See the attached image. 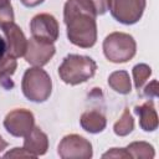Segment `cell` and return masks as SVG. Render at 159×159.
I'll return each instance as SVG.
<instances>
[{"instance_id":"1","label":"cell","mask_w":159,"mask_h":159,"mask_svg":"<svg viewBox=\"0 0 159 159\" xmlns=\"http://www.w3.org/2000/svg\"><path fill=\"white\" fill-rule=\"evenodd\" d=\"M96 10L88 0H67L63 7V21L71 43L89 48L97 41Z\"/></svg>"},{"instance_id":"2","label":"cell","mask_w":159,"mask_h":159,"mask_svg":"<svg viewBox=\"0 0 159 159\" xmlns=\"http://www.w3.org/2000/svg\"><path fill=\"white\" fill-rule=\"evenodd\" d=\"M96 70L97 65L91 57L71 53L66 56L60 65L58 76L65 83L76 86L92 78Z\"/></svg>"},{"instance_id":"3","label":"cell","mask_w":159,"mask_h":159,"mask_svg":"<svg viewBox=\"0 0 159 159\" xmlns=\"http://www.w3.org/2000/svg\"><path fill=\"white\" fill-rule=\"evenodd\" d=\"M21 89L29 101L36 103L45 102L48 99L52 92L51 77L41 67L29 68L22 76Z\"/></svg>"},{"instance_id":"4","label":"cell","mask_w":159,"mask_h":159,"mask_svg":"<svg viewBox=\"0 0 159 159\" xmlns=\"http://www.w3.org/2000/svg\"><path fill=\"white\" fill-rule=\"evenodd\" d=\"M137 52V43L132 35L124 32H112L103 41V53L113 63L130 61Z\"/></svg>"},{"instance_id":"5","label":"cell","mask_w":159,"mask_h":159,"mask_svg":"<svg viewBox=\"0 0 159 159\" xmlns=\"http://www.w3.org/2000/svg\"><path fill=\"white\" fill-rule=\"evenodd\" d=\"M145 5L147 0H112L109 10L118 22L133 25L142 19Z\"/></svg>"},{"instance_id":"6","label":"cell","mask_w":159,"mask_h":159,"mask_svg":"<svg viewBox=\"0 0 159 159\" xmlns=\"http://www.w3.org/2000/svg\"><path fill=\"white\" fill-rule=\"evenodd\" d=\"M58 155L62 159H89L93 155L92 144L78 134H68L58 144Z\"/></svg>"},{"instance_id":"7","label":"cell","mask_w":159,"mask_h":159,"mask_svg":"<svg viewBox=\"0 0 159 159\" xmlns=\"http://www.w3.org/2000/svg\"><path fill=\"white\" fill-rule=\"evenodd\" d=\"M4 127L14 137H25L35 127L32 112L20 108L9 112L4 119Z\"/></svg>"},{"instance_id":"8","label":"cell","mask_w":159,"mask_h":159,"mask_svg":"<svg viewBox=\"0 0 159 159\" xmlns=\"http://www.w3.org/2000/svg\"><path fill=\"white\" fill-rule=\"evenodd\" d=\"M30 30L32 37L43 40L47 42H55L60 35L58 22L55 16L50 14H37L30 22Z\"/></svg>"},{"instance_id":"9","label":"cell","mask_w":159,"mask_h":159,"mask_svg":"<svg viewBox=\"0 0 159 159\" xmlns=\"http://www.w3.org/2000/svg\"><path fill=\"white\" fill-rule=\"evenodd\" d=\"M55 52H56V48L52 42L31 37L27 41V47L24 56L27 63L36 67H41L48 63V61L53 57Z\"/></svg>"},{"instance_id":"10","label":"cell","mask_w":159,"mask_h":159,"mask_svg":"<svg viewBox=\"0 0 159 159\" xmlns=\"http://www.w3.org/2000/svg\"><path fill=\"white\" fill-rule=\"evenodd\" d=\"M2 30L5 34L9 53L15 58L24 56L26 47H27V40H26L22 30L20 29V26L16 25L15 22H11V24L5 25L2 27Z\"/></svg>"},{"instance_id":"11","label":"cell","mask_w":159,"mask_h":159,"mask_svg":"<svg viewBox=\"0 0 159 159\" xmlns=\"http://www.w3.org/2000/svg\"><path fill=\"white\" fill-rule=\"evenodd\" d=\"M24 149L35 158L46 154L48 149V138L39 127H34L29 134L24 137Z\"/></svg>"},{"instance_id":"12","label":"cell","mask_w":159,"mask_h":159,"mask_svg":"<svg viewBox=\"0 0 159 159\" xmlns=\"http://www.w3.org/2000/svg\"><path fill=\"white\" fill-rule=\"evenodd\" d=\"M16 67H17L16 58L9 53L6 40H4L0 36V82L5 88L11 87L7 82L10 81V77L15 73Z\"/></svg>"},{"instance_id":"13","label":"cell","mask_w":159,"mask_h":159,"mask_svg":"<svg viewBox=\"0 0 159 159\" xmlns=\"http://www.w3.org/2000/svg\"><path fill=\"white\" fill-rule=\"evenodd\" d=\"M134 112L139 116V125L143 130L153 132L158 128V114L152 99L140 106H135Z\"/></svg>"},{"instance_id":"14","label":"cell","mask_w":159,"mask_h":159,"mask_svg":"<svg viewBox=\"0 0 159 159\" xmlns=\"http://www.w3.org/2000/svg\"><path fill=\"white\" fill-rule=\"evenodd\" d=\"M80 123H81V127L86 132L92 133V134H96V133L102 132L106 128L107 119H106V117H104L103 113H101L99 111L92 109V111L84 112L81 116Z\"/></svg>"},{"instance_id":"15","label":"cell","mask_w":159,"mask_h":159,"mask_svg":"<svg viewBox=\"0 0 159 159\" xmlns=\"http://www.w3.org/2000/svg\"><path fill=\"white\" fill-rule=\"evenodd\" d=\"M108 84L112 89L120 94H128L132 91L130 78L127 71H114L108 77Z\"/></svg>"},{"instance_id":"16","label":"cell","mask_w":159,"mask_h":159,"mask_svg":"<svg viewBox=\"0 0 159 159\" xmlns=\"http://www.w3.org/2000/svg\"><path fill=\"white\" fill-rule=\"evenodd\" d=\"M125 150L130 158L135 159H152L155 155L153 145L147 142H133L125 148Z\"/></svg>"},{"instance_id":"17","label":"cell","mask_w":159,"mask_h":159,"mask_svg":"<svg viewBox=\"0 0 159 159\" xmlns=\"http://www.w3.org/2000/svg\"><path fill=\"white\" fill-rule=\"evenodd\" d=\"M133 129H134V119H133L129 109L125 108L123 114L120 116V118L114 123L113 130L117 135L124 137V135H128Z\"/></svg>"},{"instance_id":"18","label":"cell","mask_w":159,"mask_h":159,"mask_svg":"<svg viewBox=\"0 0 159 159\" xmlns=\"http://www.w3.org/2000/svg\"><path fill=\"white\" fill-rule=\"evenodd\" d=\"M133 78H134V86L139 91L143 84L148 81L149 76L152 75V68L145 63H139L133 67Z\"/></svg>"},{"instance_id":"19","label":"cell","mask_w":159,"mask_h":159,"mask_svg":"<svg viewBox=\"0 0 159 159\" xmlns=\"http://www.w3.org/2000/svg\"><path fill=\"white\" fill-rule=\"evenodd\" d=\"M14 22V10L9 0H0V27Z\"/></svg>"},{"instance_id":"20","label":"cell","mask_w":159,"mask_h":159,"mask_svg":"<svg viewBox=\"0 0 159 159\" xmlns=\"http://www.w3.org/2000/svg\"><path fill=\"white\" fill-rule=\"evenodd\" d=\"M88 1L96 10L97 16L106 14L111 9V2H112V0H88Z\"/></svg>"},{"instance_id":"21","label":"cell","mask_w":159,"mask_h":159,"mask_svg":"<svg viewBox=\"0 0 159 159\" xmlns=\"http://www.w3.org/2000/svg\"><path fill=\"white\" fill-rule=\"evenodd\" d=\"M103 158H130L125 148H112L109 152L102 155Z\"/></svg>"},{"instance_id":"22","label":"cell","mask_w":159,"mask_h":159,"mask_svg":"<svg viewBox=\"0 0 159 159\" xmlns=\"http://www.w3.org/2000/svg\"><path fill=\"white\" fill-rule=\"evenodd\" d=\"M19 157H25V158H35L32 154H30L27 150L24 148H14L11 152H7L4 158H19Z\"/></svg>"},{"instance_id":"23","label":"cell","mask_w":159,"mask_h":159,"mask_svg":"<svg viewBox=\"0 0 159 159\" xmlns=\"http://www.w3.org/2000/svg\"><path fill=\"white\" fill-rule=\"evenodd\" d=\"M144 96H147L149 99H152V97H157L158 96V82L157 80L152 81L144 89Z\"/></svg>"},{"instance_id":"24","label":"cell","mask_w":159,"mask_h":159,"mask_svg":"<svg viewBox=\"0 0 159 159\" xmlns=\"http://www.w3.org/2000/svg\"><path fill=\"white\" fill-rule=\"evenodd\" d=\"M22 5H25L26 7H35L40 4H42L45 0H20Z\"/></svg>"},{"instance_id":"25","label":"cell","mask_w":159,"mask_h":159,"mask_svg":"<svg viewBox=\"0 0 159 159\" xmlns=\"http://www.w3.org/2000/svg\"><path fill=\"white\" fill-rule=\"evenodd\" d=\"M6 147H7V142H6V140H4V139H2V137L0 135V153H1L4 149H6Z\"/></svg>"},{"instance_id":"26","label":"cell","mask_w":159,"mask_h":159,"mask_svg":"<svg viewBox=\"0 0 159 159\" xmlns=\"http://www.w3.org/2000/svg\"><path fill=\"white\" fill-rule=\"evenodd\" d=\"M9 1H10V0H9Z\"/></svg>"}]
</instances>
